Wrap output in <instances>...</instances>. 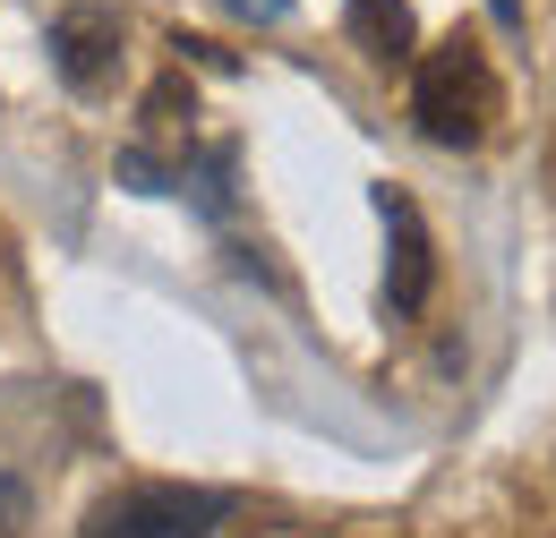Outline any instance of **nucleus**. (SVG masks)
I'll return each instance as SVG.
<instances>
[{
    "label": "nucleus",
    "mask_w": 556,
    "mask_h": 538,
    "mask_svg": "<svg viewBox=\"0 0 556 538\" xmlns=\"http://www.w3.org/2000/svg\"><path fill=\"white\" fill-rule=\"evenodd\" d=\"M496 112H505V94H496V68H488V52L471 43V35H445L428 61L412 68V120L428 145H480L488 129H496Z\"/></svg>",
    "instance_id": "obj_1"
},
{
    "label": "nucleus",
    "mask_w": 556,
    "mask_h": 538,
    "mask_svg": "<svg viewBox=\"0 0 556 538\" xmlns=\"http://www.w3.org/2000/svg\"><path fill=\"white\" fill-rule=\"evenodd\" d=\"M223 522H231V487H172V478H154V487L103 496L86 538H214Z\"/></svg>",
    "instance_id": "obj_2"
},
{
    "label": "nucleus",
    "mask_w": 556,
    "mask_h": 538,
    "mask_svg": "<svg viewBox=\"0 0 556 538\" xmlns=\"http://www.w3.org/2000/svg\"><path fill=\"white\" fill-rule=\"evenodd\" d=\"M377 214H386V240H394L386 299H394V317H419V308H428V273H437V257H428V222H419V205L403 197V189H386Z\"/></svg>",
    "instance_id": "obj_3"
},
{
    "label": "nucleus",
    "mask_w": 556,
    "mask_h": 538,
    "mask_svg": "<svg viewBox=\"0 0 556 538\" xmlns=\"http://www.w3.org/2000/svg\"><path fill=\"white\" fill-rule=\"evenodd\" d=\"M112 52H121V17H112V9H61V17H52V61H61V77H70L77 94L103 86Z\"/></svg>",
    "instance_id": "obj_4"
},
{
    "label": "nucleus",
    "mask_w": 556,
    "mask_h": 538,
    "mask_svg": "<svg viewBox=\"0 0 556 538\" xmlns=\"http://www.w3.org/2000/svg\"><path fill=\"white\" fill-rule=\"evenodd\" d=\"M351 9V35H359V52L368 61H412V0H343Z\"/></svg>",
    "instance_id": "obj_5"
},
{
    "label": "nucleus",
    "mask_w": 556,
    "mask_h": 538,
    "mask_svg": "<svg viewBox=\"0 0 556 538\" xmlns=\"http://www.w3.org/2000/svg\"><path fill=\"white\" fill-rule=\"evenodd\" d=\"M26 513H35L26 478H9V471H0V538H26Z\"/></svg>",
    "instance_id": "obj_6"
},
{
    "label": "nucleus",
    "mask_w": 556,
    "mask_h": 538,
    "mask_svg": "<svg viewBox=\"0 0 556 538\" xmlns=\"http://www.w3.org/2000/svg\"><path fill=\"white\" fill-rule=\"evenodd\" d=\"M231 17H249V26H282L291 17V0H223Z\"/></svg>",
    "instance_id": "obj_7"
},
{
    "label": "nucleus",
    "mask_w": 556,
    "mask_h": 538,
    "mask_svg": "<svg viewBox=\"0 0 556 538\" xmlns=\"http://www.w3.org/2000/svg\"><path fill=\"white\" fill-rule=\"evenodd\" d=\"M488 17L496 26H522V0H488Z\"/></svg>",
    "instance_id": "obj_8"
}]
</instances>
